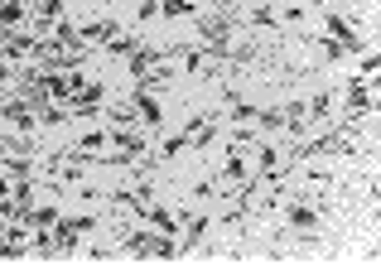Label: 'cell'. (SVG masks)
<instances>
[{
	"label": "cell",
	"mask_w": 381,
	"mask_h": 275,
	"mask_svg": "<svg viewBox=\"0 0 381 275\" xmlns=\"http://www.w3.org/2000/svg\"><path fill=\"white\" fill-rule=\"evenodd\" d=\"M126 251L131 256H174V242L169 237H155V232H126Z\"/></svg>",
	"instance_id": "obj_1"
},
{
	"label": "cell",
	"mask_w": 381,
	"mask_h": 275,
	"mask_svg": "<svg viewBox=\"0 0 381 275\" xmlns=\"http://www.w3.org/2000/svg\"><path fill=\"white\" fill-rule=\"evenodd\" d=\"M73 116L78 121H87V116H97V107H102V83H87V78H78V92H73Z\"/></svg>",
	"instance_id": "obj_2"
},
{
	"label": "cell",
	"mask_w": 381,
	"mask_h": 275,
	"mask_svg": "<svg viewBox=\"0 0 381 275\" xmlns=\"http://www.w3.org/2000/svg\"><path fill=\"white\" fill-rule=\"evenodd\" d=\"M82 232H92V218H68V222H54V242L58 251H73L78 247V237Z\"/></svg>",
	"instance_id": "obj_3"
},
{
	"label": "cell",
	"mask_w": 381,
	"mask_h": 275,
	"mask_svg": "<svg viewBox=\"0 0 381 275\" xmlns=\"http://www.w3.org/2000/svg\"><path fill=\"white\" fill-rule=\"evenodd\" d=\"M29 237H34V232H29V222H20V227L10 222V227H5V242H0V256H25Z\"/></svg>",
	"instance_id": "obj_4"
},
{
	"label": "cell",
	"mask_w": 381,
	"mask_h": 275,
	"mask_svg": "<svg viewBox=\"0 0 381 275\" xmlns=\"http://www.w3.org/2000/svg\"><path fill=\"white\" fill-rule=\"evenodd\" d=\"M213 131H218V116L208 111V116H198V121H189V126H184V145H208V140H213Z\"/></svg>",
	"instance_id": "obj_5"
},
{
	"label": "cell",
	"mask_w": 381,
	"mask_h": 275,
	"mask_svg": "<svg viewBox=\"0 0 381 275\" xmlns=\"http://www.w3.org/2000/svg\"><path fill=\"white\" fill-rule=\"evenodd\" d=\"M136 116H140V126H155V131H160V121H164L160 102H155L145 87H136Z\"/></svg>",
	"instance_id": "obj_6"
},
{
	"label": "cell",
	"mask_w": 381,
	"mask_h": 275,
	"mask_svg": "<svg viewBox=\"0 0 381 275\" xmlns=\"http://www.w3.org/2000/svg\"><path fill=\"white\" fill-rule=\"evenodd\" d=\"M246 184V160L242 155H227L222 160V189H227V198H232V189H242Z\"/></svg>",
	"instance_id": "obj_7"
},
{
	"label": "cell",
	"mask_w": 381,
	"mask_h": 275,
	"mask_svg": "<svg viewBox=\"0 0 381 275\" xmlns=\"http://www.w3.org/2000/svg\"><path fill=\"white\" fill-rule=\"evenodd\" d=\"M20 222H29L34 232H49V227L58 222V208H54V203H34V208H29V218H20Z\"/></svg>",
	"instance_id": "obj_8"
},
{
	"label": "cell",
	"mask_w": 381,
	"mask_h": 275,
	"mask_svg": "<svg viewBox=\"0 0 381 275\" xmlns=\"http://www.w3.org/2000/svg\"><path fill=\"white\" fill-rule=\"evenodd\" d=\"M0 54L5 58H34V39H29V34H5Z\"/></svg>",
	"instance_id": "obj_9"
},
{
	"label": "cell",
	"mask_w": 381,
	"mask_h": 275,
	"mask_svg": "<svg viewBox=\"0 0 381 275\" xmlns=\"http://www.w3.org/2000/svg\"><path fill=\"white\" fill-rule=\"evenodd\" d=\"M285 218H290V227H295V232H309V227L319 222V213H314L309 203H290V208H285Z\"/></svg>",
	"instance_id": "obj_10"
},
{
	"label": "cell",
	"mask_w": 381,
	"mask_h": 275,
	"mask_svg": "<svg viewBox=\"0 0 381 275\" xmlns=\"http://www.w3.org/2000/svg\"><path fill=\"white\" fill-rule=\"evenodd\" d=\"M136 49H140V39H136V34H121V29H116V34L107 39V54H111V58H131Z\"/></svg>",
	"instance_id": "obj_11"
},
{
	"label": "cell",
	"mask_w": 381,
	"mask_h": 275,
	"mask_svg": "<svg viewBox=\"0 0 381 275\" xmlns=\"http://www.w3.org/2000/svg\"><path fill=\"white\" fill-rule=\"evenodd\" d=\"M343 102H348L357 116H367V107H372V87H367V83H353L348 92H343Z\"/></svg>",
	"instance_id": "obj_12"
},
{
	"label": "cell",
	"mask_w": 381,
	"mask_h": 275,
	"mask_svg": "<svg viewBox=\"0 0 381 275\" xmlns=\"http://www.w3.org/2000/svg\"><path fill=\"white\" fill-rule=\"evenodd\" d=\"M20 20H25V5L20 0H0V34H10Z\"/></svg>",
	"instance_id": "obj_13"
},
{
	"label": "cell",
	"mask_w": 381,
	"mask_h": 275,
	"mask_svg": "<svg viewBox=\"0 0 381 275\" xmlns=\"http://www.w3.org/2000/svg\"><path fill=\"white\" fill-rule=\"evenodd\" d=\"M155 63H160L155 49H136V54H131V73H136V78H150V73H155Z\"/></svg>",
	"instance_id": "obj_14"
},
{
	"label": "cell",
	"mask_w": 381,
	"mask_h": 275,
	"mask_svg": "<svg viewBox=\"0 0 381 275\" xmlns=\"http://www.w3.org/2000/svg\"><path fill=\"white\" fill-rule=\"evenodd\" d=\"M78 34H82V44L92 49V44H102V39H111V34H116V25H111V20H97V25L78 29Z\"/></svg>",
	"instance_id": "obj_15"
},
{
	"label": "cell",
	"mask_w": 381,
	"mask_h": 275,
	"mask_svg": "<svg viewBox=\"0 0 381 275\" xmlns=\"http://www.w3.org/2000/svg\"><path fill=\"white\" fill-rule=\"evenodd\" d=\"M160 15L179 20V15H193V0H160Z\"/></svg>",
	"instance_id": "obj_16"
},
{
	"label": "cell",
	"mask_w": 381,
	"mask_h": 275,
	"mask_svg": "<svg viewBox=\"0 0 381 275\" xmlns=\"http://www.w3.org/2000/svg\"><path fill=\"white\" fill-rule=\"evenodd\" d=\"M78 150H82V155H97V150H107V131H92V136H82Z\"/></svg>",
	"instance_id": "obj_17"
},
{
	"label": "cell",
	"mask_w": 381,
	"mask_h": 275,
	"mask_svg": "<svg viewBox=\"0 0 381 275\" xmlns=\"http://www.w3.org/2000/svg\"><path fill=\"white\" fill-rule=\"evenodd\" d=\"M111 121H116V126H131V121H136V102H116V107H111Z\"/></svg>",
	"instance_id": "obj_18"
},
{
	"label": "cell",
	"mask_w": 381,
	"mask_h": 275,
	"mask_svg": "<svg viewBox=\"0 0 381 275\" xmlns=\"http://www.w3.org/2000/svg\"><path fill=\"white\" fill-rule=\"evenodd\" d=\"M10 78H15V73H10V63H0V87L10 83Z\"/></svg>",
	"instance_id": "obj_19"
},
{
	"label": "cell",
	"mask_w": 381,
	"mask_h": 275,
	"mask_svg": "<svg viewBox=\"0 0 381 275\" xmlns=\"http://www.w3.org/2000/svg\"><path fill=\"white\" fill-rule=\"evenodd\" d=\"M10 193H15V189H10V179L0 174V198H10Z\"/></svg>",
	"instance_id": "obj_20"
},
{
	"label": "cell",
	"mask_w": 381,
	"mask_h": 275,
	"mask_svg": "<svg viewBox=\"0 0 381 275\" xmlns=\"http://www.w3.org/2000/svg\"><path fill=\"white\" fill-rule=\"evenodd\" d=\"M5 150H10V140H5V136H0V155H5Z\"/></svg>",
	"instance_id": "obj_21"
},
{
	"label": "cell",
	"mask_w": 381,
	"mask_h": 275,
	"mask_svg": "<svg viewBox=\"0 0 381 275\" xmlns=\"http://www.w3.org/2000/svg\"><path fill=\"white\" fill-rule=\"evenodd\" d=\"M0 44H5V34H0Z\"/></svg>",
	"instance_id": "obj_22"
}]
</instances>
